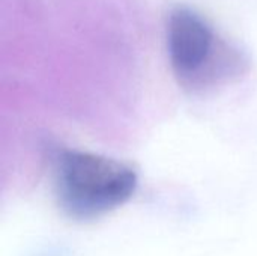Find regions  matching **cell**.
Segmentation results:
<instances>
[{"label":"cell","instance_id":"obj_1","mask_svg":"<svg viewBox=\"0 0 257 256\" xmlns=\"http://www.w3.org/2000/svg\"><path fill=\"white\" fill-rule=\"evenodd\" d=\"M137 183V174L113 158L81 151H62L56 158L57 202L77 220L96 219L123 205Z\"/></svg>","mask_w":257,"mask_h":256},{"label":"cell","instance_id":"obj_2","mask_svg":"<svg viewBox=\"0 0 257 256\" xmlns=\"http://www.w3.org/2000/svg\"><path fill=\"white\" fill-rule=\"evenodd\" d=\"M167 50L176 77L188 88H205L226 75L218 39L196 9L178 5L167 17Z\"/></svg>","mask_w":257,"mask_h":256}]
</instances>
